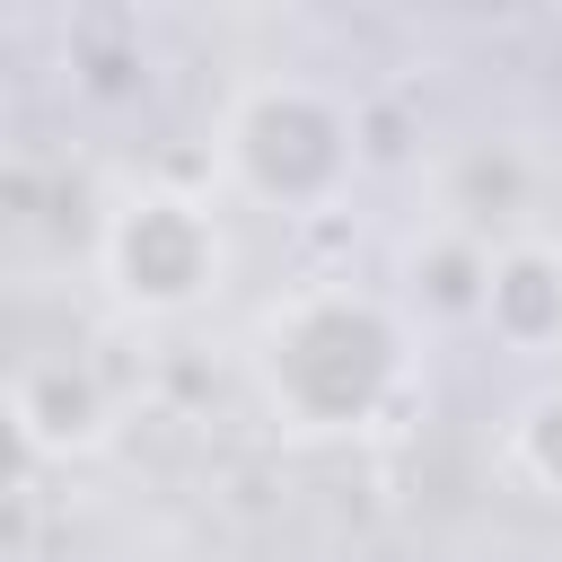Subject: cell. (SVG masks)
Masks as SVG:
<instances>
[{
  "mask_svg": "<svg viewBox=\"0 0 562 562\" xmlns=\"http://www.w3.org/2000/svg\"><path fill=\"white\" fill-rule=\"evenodd\" d=\"M202 228L176 211V202H149L132 228H123V272H132V290L140 299H184L193 281H202Z\"/></svg>",
  "mask_w": 562,
  "mask_h": 562,
  "instance_id": "1",
  "label": "cell"
}]
</instances>
